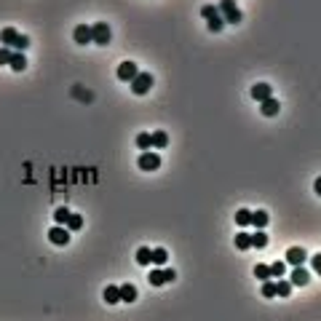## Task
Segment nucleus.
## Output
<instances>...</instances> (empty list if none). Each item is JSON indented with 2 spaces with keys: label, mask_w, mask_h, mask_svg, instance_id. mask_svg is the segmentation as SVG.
<instances>
[{
  "label": "nucleus",
  "mask_w": 321,
  "mask_h": 321,
  "mask_svg": "<svg viewBox=\"0 0 321 321\" xmlns=\"http://www.w3.org/2000/svg\"><path fill=\"white\" fill-rule=\"evenodd\" d=\"M0 43H3L5 48L22 51V54H24V51L30 48V38L22 35V32H16L14 27H3V30H0Z\"/></svg>",
  "instance_id": "nucleus-1"
},
{
  "label": "nucleus",
  "mask_w": 321,
  "mask_h": 321,
  "mask_svg": "<svg viewBox=\"0 0 321 321\" xmlns=\"http://www.w3.org/2000/svg\"><path fill=\"white\" fill-rule=\"evenodd\" d=\"M201 16L206 19V27H209V32H222L225 30V19H222L220 8L211 3H206L204 8H201Z\"/></svg>",
  "instance_id": "nucleus-2"
},
{
  "label": "nucleus",
  "mask_w": 321,
  "mask_h": 321,
  "mask_svg": "<svg viewBox=\"0 0 321 321\" xmlns=\"http://www.w3.org/2000/svg\"><path fill=\"white\" fill-rule=\"evenodd\" d=\"M217 8H220L225 24H238V22L244 19V14H241V8H238L236 0H220V5H217Z\"/></svg>",
  "instance_id": "nucleus-3"
},
{
  "label": "nucleus",
  "mask_w": 321,
  "mask_h": 321,
  "mask_svg": "<svg viewBox=\"0 0 321 321\" xmlns=\"http://www.w3.org/2000/svg\"><path fill=\"white\" fill-rule=\"evenodd\" d=\"M113 40V30L107 22H96V24H91V43L96 46H107Z\"/></svg>",
  "instance_id": "nucleus-4"
},
{
  "label": "nucleus",
  "mask_w": 321,
  "mask_h": 321,
  "mask_svg": "<svg viewBox=\"0 0 321 321\" xmlns=\"http://www.w3.org/2000/svg\"><path fill=\"white\" fill-rule=\"evenodd\" d=\"M150 89H153V75L150 72H137V78L131 80V91L139 96V94H147Z\"/></svg>",
  "instance_id": "nucleus-5"
},
{
  "label": "nucleus",
  "mask_w": 321,
  "mask_h": 321,
  "mask_svg": "<svg viewBox=\"0 0 321 321\" xmlns=\"http://www.w3.org/2000/svg\"><path fill=\"white\" fill-rule=\"evenodd\" d=\"M286 265H292V268H297V265H305L308 262V252L302 249V246H289L286 249Z\"/></svg>",
  "instance_id": "nucleus-6"
},
{
  "label": "nucleus",
  "mask_w": 321,
  "mask_h": 321,
  "mask_svg": "<svg viewBox=\"0 0 321 321\" xmlns=\"http://www.w3.org/2000/svg\"><path fill=\"white\" fill-rule=\"evenodd\" d=\"M48 241L54 246H67V244H70V230H67L65 225H54L48 230Z\"/></svg>",
  "instance_id": "nucleus-7"
},
{
  "label": "nucleus",
  "mask_w": 321,
  "mask_h": 321,
  "mask_svg": "<svg viewBox=\"0 0 321 321\" xmlns=\"http://www.w3.org/2000/svg\"><path fill=\"white\" fill-rule=\"evenodd\" d=\"M139 169L142 171H156L158 166H160V156L158 153H150V150H142V156H139Z\"/></svg>",
  "instance_id": "nucleus-8"
},
{
  "label": "nucleus",
  "mask_w": 321,
  "mask_h": 321,
  "mask_svg": "<svg viewBox=\"0 0 321 321\" xmlns=\"http://www.w3.org/2000/svg\"><path fill=\"white\" fill-rule=\"evenodd\" d=\"M137 72H139V67L134 62H120L118 65V80H123V83H131L137 78Z\"/></svg>",
  "instance_id": "nucleus-9"
},
{
  "label": "nucleus",
  "mask_w": 321,
  "mask_h": 321,
  "mask_svg": "<svg viewBox=\"0 0 321 321\" xmlns=\"http://www.w3.org/2000/svg\"><path fill=\"white\" fill-rule=\"evenodd\" d=\"M249 94H252V99L254 102H265V99H271L273 96V89H271V83H254Z\"/></svg>",
  "instance_id": "nucleus-10"
},
{
  "label": "nucleus",
  "mask_w": 321,
  "mask_h": 321,
  "mask_svg": "<svg viewBox=\"0 0 321 321\" xmlns=\"http://www.w3.org/2000/svg\"><path fill=\"white\" fill-rule=\"evenodd\" d=\"M292 286H305L308 281H311V273H308V268L305 265H297V268H292Z\"/></svg>",
  "instance_id": "nucleus-11"
},
{
  "label": "nucleus",
  "mask_w": 321,
  "mask_h": 321,
  "mask_svg": "<svg viewBox=\"0 0 321 321\" xmlns=\"http://www.w3.org/2000/svg\"><path fill=\"white\" fill-rule=\"evenodd\" d=\"M278 110H281V102L276 99V96H271V99L260 102V113H262L265 118H273V115H278Z\"/></svg>",
  "instance_id": "nucleus-12"
},
{
  "label": "nucleus",
  "mask_w": 321,
  "mask_h": 321,
  "mask_svg": "<svg viewBox=\"0 0 321 321\" xmlns=\"http://www.w3.org/2000/svg\"><path fill=\"white\" fill-rule=\"evenodd\" d=\"M72 38H75L78 46H89L91 43V24H78L75 32H72Z\"/></svg>",
  "instance_id": "nucleus-13"
},
{
  "label": "nucleus",
  "mask_w": 321,
  "mask_h": 321,
  "mask_svg": "<svg viewBox=\"0 0 321 321\" xmlns=\"http://www.w3.org/2000/svg\"><path fill=\"white\" fill-rule=\"evenodd\" d=\"M166 262H169V252H166V249H153V252H150V265L163 268Z\"/></svg>",
  "instance_id": "nucleus-14"
},
{
  "label": "nucleus",
  "mask_w": 321,
  "mask_h": 321,
  "mask_svg": "<svg viewBox=\"0 0 321 321\" xmlns=\"http://www.w3.org/2000/svg\"><path fill=\"white\" fill-rule=\"evenodd\" d=\"M268 211H262V209H257V211H252V225L257 228V230H265V225H268Z\"/></svg>",
  "instance_id": "nucleus-15"
},
{
  "label": "nucleus",
  "mask_w": 321,
  "mask_h": 321,
  "mask_svg": "<svg viewBox=\"0 0 321 321\" xmlns=\"http://www.w3.org/2000/svg\"><path fill=\"white\" fill-rule=\"evenodd\" d=\"M105 302H107V305H115V302H120V286L107 284V289H105Z\"/></svg>",
  "instance_id": "nucleus-16"
},
{
  "label": "nucleus",
  "mask_w": 321,
  "mask_h": 321,
  "mask_svg": "<svg viewBox=\"0 0 321 321\" xmlns=\"http://www.w3.org/2000/svg\"><path fill=\"white\" fill-rule=\"evenodd\" d=\"M150 142H153V147H158V150H160V147L169 145V134H166L163 129H158V131H153V134H150Z\"/></svg>",
  "instance_id": "nucleus-17"
},
{
  "label": "nucleus",
  "mask_w": 321,
  "mask_h": 321,
  "mask_svg": "<svg viewBox=\"0 0 321 321\" xmlns=\"http://www.w3.org/2000/svg\"><path fill=\"white\" fill-rule=\"evenodd\" d=\"M11 70H16V72H24V70H27V56L22 54V51H14V59H11Z\"/></svg>",
  "instance_id": "nucleus-18"
},
{
  "label": "nucleus",
  "mask_w": 321,
  "mask_h": 321,
  "mask_svg": "<svg viewBox=\"0 0 321 321\" xmlns=\"http://www.w3.org/2000/svg\"><path fill=\"white\" fill-rule=\"evenodd\" d=\"M70 214H72V211L67 209V206H56V209H54V222H56V225H67Z\"/></svg>",
  "instance_id": "nucleus-19"
},
{
  "label": "nucleus",
  "mask_w": 321,
  "mask_h": 321,
  "mask_svg": "<svg viewBox=\"0 0 321 321\" xmlns=\"http://www.w3.org/2000/svg\"><path fill=\"white\" fill-rule=\"evenodd\" d=\"M120 300L123 302H134L137 300V286L134 284H123L120 286Z\"/></svg>",
  "instance_id": "nucleus-20"
},
{
  "label": "nucleus",
  "mask_w": 321,
  "mask_h": 321,
  "mask_svg": "<svg viewBox=\"0 0 321 321\" xmlns=\"http://www.w3.org/2000/svg\"><path fill=\"white\" fill-rule=\"evenodd\" d=\"M252 246H254V249H265L268 246V233L265 230H254L252 233Z\"/></svg>",
  "instance_id": "nucleus-21"
},
{
  "label": "nucleus",
  "mask_w": 321,
  "mask_h": 321,
  "mask_svg": "<svg viewBox=\"0 0 321 321\" xmlns=\"http://www.w3.org/2000/svg\"><path fill=\"white\" fill-rule=\"evenodd\" d=\"M254 278L260 281V284H262V281H268V278H271V265H265V262H257V265H254Z\"/></svg>",
  "instance_id": "nucleus-22"
},
{
  "label": "nucleus",
  "mask_w": 321,
  "mask_h": 321,
  "mask_svg": "<svg viewBox=\"0 0 321 321\" xmlns=\"http://www.w3.org/2000/svg\"><path fill=\"white\" fill-rule=\"evenodd\" d=\"M150 252H153L150 246H139V249H137V254H134V260L139 262V265L147 268V265H150Z\"/></svg>",
  "instance_id": "nucleus-23"
},
{
  "label": "nucleus",
  "mask_w": 321,
  "mask_h": 321,
  "mask_svg": "<svg viewBox=\"0 0 321 321\" xmlns=\"http://www.w3.org/2000/svg\"><path fill=\"white\" fill-rule=\"evenodd\" d=\"M147 281H150L153 286H163L166 278H163V268H150V276H147Z\"/></svg>",
  "instance_id": "nucleus-24"
},
{
  "label": "nucleus",
  "mask_w": 321,
  "mask_h": 321,
  "mask_svg": "<svg viewBox=\"0 0 321 321\" xmlns=\"http://www.w3.org/2000/svg\"><path fill=\"white\" fill-rule=\"evenodd\" d=\"M236 249H252V233H236Z\"/></svg>",
  "instance_id": "nucleus-25"
},
{
  "label": "nucleus",
  "mask_w": 321,
  "mask_h": 321,
  "mask_svg": "<svg viewBox=\"0 0 321 321\" xmlns=\"http://www.w3.org/2000/svg\"><path fill=\"white\" fill-rule=\"evenodd\" d=\"M262 297H265V300H271V297H276L278 292H276V281L273 278H268V281H262Z\"/></svg>",
  "instance_id": "nucleus-26"
},
{
  "label": "nucleus",
  "mask_w": 321,
  "mask_h": 321,
  "mask_svg": "<svg viewBox=\"0 0 321 321\" xmlns=\"http://www.w3.org/2000/svg\"><path fill=\"white\" fill-rule=\"evenodd\" d=\"M236 225H238V228L252 225V211H249V209H238V211H236Z\"/></svg>",
  "instance_id": "nucleus-27"
},
{
  "label": "nucleus",
  "mask_w": 321,
  "mask_h": 321,
  "mask_svg": "<svg viewBox=\"0 0 321 321\" xmlns=\"http://www.w3.org/2000/svg\"><path fill=\"white\" fill-rule=\"evenodd\" d=\"M292 289H295V286H292V281H284V278H278V281H276V292H278V297H289V295H292Z\"/></svg>",
  "instance_id": "nucleus-28"
},
{
  "label": "nucleus",
  "mask_w": 321,
  "mask_h": 321,
  "mask_svg": "<svg viewBox=\"0 0 321 321\" xmlns=\"http://www.w3.org/2000/svg\"><path fill=\"white\" fill-rule=\"evenodd\" d=\"M284 273H286V262H284V260H276V262L271 265V278H281Z\"/></svg>",
  "instance_id": "nucleus-29"
},
{
  "label": "nucleus",
  "mask_w": 321,
  "mask_h": 321,
  "mask_svg": "<svg viewBox=\"0 0 321 321\" xmlns=\"http://www.w3.org/2000/svg\"><path fill=\"white\" fill-rule=\"evenodd\" d=\"M137 147H139V150H150V147H153V142H150V134H147V131H142V134H137Z\"/></svg>",
  "instance_id": "nucleus-30"
},
{
  "label": "nucleus",
  "mask_w": 321,
  "mask_h": 321,
  "mask_svg": "<svg viewBox=\"0 0 321 321\" xmlns=\"http://www.w3.org/2000/svg\"><path fill=\"white\" fill-rule=\"evenodd\" d=\"M67 230H80V228H83V217H80V214H70V220H67Z\"/></svg>",
  "instance_id": "nucleus-31"
},
{
  "label": "nucleus",
  "mask_w": 321,
  "mask_h": 321,
  "mask_svg": "<svg viewBox=\"0 0 321 321\" xmlns=\"http://www.w3.org/2000/svg\"><path fill=\"white\" fill-rule=\"evenodd\" d=\"M11 59H14V48H0V65H11Z\"/></svg>",
  "instance_id": "nucleus-32"
},
{
  "label": "nucleus",
  "mask_w": 321,
  "mask_h": 321,
  "mask_svg": "<svg viewBox=\"0 0 321 321\" xmlns=\"http://www.w3.org/2000/svg\"><path fill=\"white\" fill-rule=\"evenodd\" d=\"M311 268H313V271H316L319 276H321V252H319V254H313V257H311Z\"/></svg>",
  "instance_id": "nucleus-33"
},
{
  "label": "nucleus",
  "mask_w": 321,
  "mask_h": 321,
  "mask_svg": "<svg viewBox=\"0 0 321 321\" xmlns=\"http://www.w3.org/2000/svg\"><path fill=\"white\" fill-rule=\"evenodd\" d=\"M163 278H166V284H169V281H174V278H177V271H174V268H163Z\"/></svg>",
  "instance_id": "nucleus-34"
},
{
  "label": "nucleus",
  "mask_w": 321,
  "mask_h": 321,
  "mask_svg": "<svg viewBox=\"0 0 321 321\" xmlns=\"http://www.w3.org/2000/svg\"><path fill=\"white\" fill-rule=\"evenodd\" d=\"M313 190H316V196H321V177H316V182H313Z\"/></svg>",
  "instance_id": "nucleus-35"
}]
</instances>
